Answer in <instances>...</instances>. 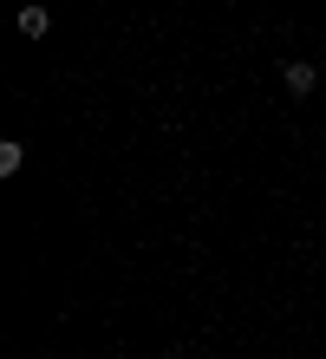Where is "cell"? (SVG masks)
I'll list each match as a JSON object with an SVG mask.
<instances>
[{
  "label": "cell",
  "mask_w": 326,
  "mask_h": 359,
  "mask_svg": "<svg viewBox=\"0 0 326 359\" xmlns=\"http://www.w3.org/2000/svg\"><path fill=\"white\" fill-rule=\"evenodd\" d=\"M20 163H27V144H20V137H7V144H0V177H13Z\"/></svg>",
  "instance_id": "3"
},
{
  "label": "cell",
  "mask_w": 326,
  "mask_h": 359,
  "mask_svg": "<svg viewBox=\"0 0 326 359\" xmlns=\"http://www.w3.org/2000/svg\"><path fill=\"white\" fill-rule=\"evenodd\" d=\"M20 33H27V39H46L53 33V13L46 7H20Z\"/></svg>",
  "instance_id": "2"
},
{
  "label": "cell",
  "mask_w": 326,
  "mask_h": 359,
  "mask_svg": "<svg viewBox=\"0 0 326 359\" xmlns=\"http://www.w3.org/2000/svg\"><path fill=\"white\" fill-rule=\"evenodd\" d=\"M320 86H326V66H320Z\"/></svg>",
  "instance_id": "4"
},
{
  "label": "cell",
  "mask_w": 326,
  "mask_h": 359,
  "mask_svg": "<svg viewBox=\"0 0 326 359\" xmlns=\"http://www.w3.org/2000/svg\"><path fill=\"white\" fill-rule=\"evenodd\" d=\"M280 79H287V92H294V98H307V92L320 86V72L307 66V59H287V66H280Z\"/></svg>",
  "instance_id": "1"
}]
</instances>
